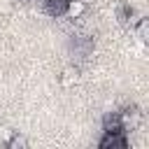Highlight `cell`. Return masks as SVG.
<instances>
[{
    "mask_svg": "<svg viewBox=\"0 0 149 149\" xmlns=\"http://www.w3.org/2000/svg\"><path fill=\"white\" fill-rule=\"evenodd\" d=\"M102 130H121V121H119V112H107L102 119Z\"/></svg>",
    "mask_w": 149,
    "mask_h": 149,
    "instance_id": "52a82bcc",
    "label": "cell"
},
{
    "mask_svg": "<svg viewBox=\"0 0 149 149\" xmlns=\"http://www.w3.org/2000/svg\"><path fill=\"white\" fill-rule=\"evenodd\" d=\"M135 30H137V37H140L142 42H147V35H149V19H137Z\"/></svg>",
    "mask_w": 149,
    "mask_h": 149,
    "instance_id": "ba28073f",
    "label": "cell"
},
{
    "mask_svg": "<svg viewBox=\"0 0 149 149\" xmlns=\"http://www.w3.org/2000/svg\"><path fill=\"white\" fill-rule=\"evenodd\" d=\"M68 7V0H44V12L49 16H63Z\"/></svg>",
    "mask_w": 149,
    "mask_h": 149,
    "instance_id": "5b68a950",
    "label": "cell"
},
{
    "mask_svg": "<svg viewBox=\"0 0 149 149\" xmlns=\"http://www.w3.org/2000/svg\"><path fill=\"white\" fill-rule=\"evenodd\" d=\"M72 51H74L79 58H88L91 51H93V40H91V37H74Z\"/></svg>",
    "mask_w": 149,
    "mask_h": 149,
    "instance_id": "3957f363",
    "label": "cell"
},
{
    "mask_svg": "<svg viewBox=\"0 0 149 149\" xmlns=\"http://www.w3.org/2000/svg\"><path fill=\"white\" fill-rule=\"evenodd\" d=\"M119 121H121V130L123 133L126 130H135L140 126V121H142V112L137 107H128V109L119 112Z\"/></svg>",
    "mask_w": 149,
    "mask_h": 149,
    "instance_id": "6da1fadb",
    "label": "cell"
},
{
    "mask_svg": "<svg viewBox=\"0 0 149 149\" xmlns=\"http://www.w3.org/2000/svg\"><path fill=\"white\" fill-rule=\"evenodd\" d=\"M100 149H114V147H126V137L123 130H102L100 137Z\"/></svg>",
    "mask_w": 149,
    "mask_h": 149,
    "instance_id": "7a4b0ae2",
    "label": "cell"
},
{
    "mask_svg": "<svg viewBox=\"0 0 149 149\" xmlns=\"http://www.w3.org/2000/svg\"><path fill=\"white\" fill-rule=\"evenodd\" d=\"M7 147H9V149H26V147H28V140H26L23 135L14 133V135L9 137V142H7Z\"/></svg>",
    "mask_w": 149,
    "mask_h": 149,
    "instance_id": "9c48e42d",
    "label": "cell"
},
{
    "mask_svg": "<svg viewBox=\"0 0 149 149\" xmlns=\"http://www.w3.org/2000/svg\"><path fill=\"white\" fill-rule=\"evenodd\" d=\"M84 12H86V2H84V0H68L65 16H70V19H81Z\"/></svg>",
    "mask_w": 149,
    "mask_h": 149,
    "instance_id": "277c9868",
    "label": "cell"
},
{
    "mask_svg": "<svg viewBox=\"0 0 149 149\" xmlns=\"http://www.w3.org/2000/svg\"><path fill=\"white\" fill-rule=\"evenodd\" d=\"M77 79H79V68H77V65H68V68L61 72V84H63V86H72Z\"/></svg>",
    "mask_w": 149,
    "mask_h": 149,
    "instance_id": "8992f818",
    "label": "cell"
}]
</instances>
